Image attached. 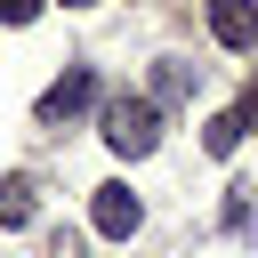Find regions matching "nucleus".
Returning <instances> with one entry per match:
<instances>
[{
    "label": "nucleus",
    "mask_w": 258,
    "mask_h": 258,
    "mask_svg": "<svg viewBox=\"0 0 258 258\" xmlns=\"http://www.w3.org/2000/svg\"><path fill=\"white\" fill-rule=\"evenodd\" d=\"M97 129H105V145H113L121 161H145V153L161 145V97H105Z\"/></svg>",
    "instance_id": "nucleus-1"
},
{
    "label": "nucleus",
    "mask_w": 258,
    "mask_h": 258,
    "mask_svg": "<svg viewBox=\"0 0 258 258\" xmlns=\"http://www.w3.org/2000/svg\"><path fill=\"white\" fill-rule=\"evenodd\" d=\"M89 105H97V73H89V64H73L64 81H48V89H40L32 121H40V129H64V121H73V113H89Z\"/></svg>",
    "instance_id": "nucleus-2"
},
{
    "label": "nucleus",
    "mask_w": 258,
    "mask_h": 258,
    "mask_svg": "<svg viewBox=\"0 0 258 258\" xmlns=\"http://www.w3.org/2000/svg\"><path fill=\"white\" fill-rule=\"evenodd\" d=\"M89 218H97V234H113V242H129V234L145 226V202H137L129 185H97V210H89Z\"/></svg>",
    "instance_id": "nucleus-3"
},
{
    "label": "nucleus",
    "mask_w": 258,
    "mask_h": 258,
    "mask_svg": "<svg viewBox=\"0 0 258 258\" xmlns=\"http://www.w3.org/2000/svg\"><path fill=\"white\" fill-rule=\"evenodd\" d=\"M218 48H258V0H210Z\"/></svg>",
    "instance_id": "nucleus-4"
},
{
    "label": "nucleus",
    "mask_w": 258,
    "mask_h": 258,
    "mask_svg": "<svg viewBox=\"0 0 258 258\" xmlns=\"http://www.w3.org/2000/svg\"><path fill=\"white\" fill-rule=\"evenodd\" d=\"M32 218H40L32 177H0V226H32Z\"/></svg>",
    "instance_id": "nucleus-5"
},
{
    "label": "nucleus",
    "mask_w": 258,
    "mask_h": 258,
    "mask_svg": "<svg viewBox=\"0 0 258 258\" xmlns=\"http://www.w3.org/2000/svg\"><path fill=\"white\" fill-rule=\"evenodd\" d=\"M185 89H194V64H185V56H161V73H153V97L169 105V97H185Z\"/></svg>",
    "instance_id": "nucleus-6"
},
{
    "label": "nucleus",
    "mask_w": 258,
    "mask_h": 258,
    "mask_svg": "<svg viewBox=\"0 0 258 258\" xmlns=\"http://www.w3.org/2000/svg\"><path fill=\"white\" fill-rule=\"evenodd\" d=\"M202 145H210V153L226 161V153L242 145V113H210V129H202Z\"/></svg>",
    "instance_id": "nucleus-7"
},
{
    "label": "nucleus",
    "mask_w": 258,
    "mask_h": 258,
    "mask_svg": "<svg viewBox=\"0 0 258 258\" xmlns=\"http://www.w3.org/2000/svg\"><path fill=\"white\" fill-rule=\"evenodd\" d=\"M40 8H48V0H0V24H32Z\"/></svg>",
    "instance_id": "nucleus-8"
},
{
    "label": "nucleus",
    "mask_w": 258,
    "mask_h": 258,
    "mask_svg": "<svg viewBox=\"0 0 258 258\" xmlns=\"http://www.w3.org/2000/svg\"><path fill=\"white\" fill-rule=\"evenodd\" d=\"M48 258H89V250H81V234H56V242H48Z\"/></svg>",
    "instance_id": "nucleus-9"
},
{
    "label": "nucleus",
    "mask_w": 258,
    "mask_h": 258,
    "mask_svg": "<svg viewBox=\"0 0 258 258\" xmlns=\"http://www.w3.org/2000/svg\"><path fill=\"white\" fill-rule=\"evenodd\" d=\"M234 113H242V129H258V81H250V97H242Z\"/></svg>",
    "instance_id": "nucleus-10"
},
{
    "label": "nucleus",
    "mask_w": 258,
    "mask_h": 258,
    "mask_svg": "<svg viewBox=\"0 0 258 258\" xmlns=\"http://www.w3.org/2000/svg\"><path fill=\"white\" fill-rule=\"evenodd\" d=\"M64 8H97V0H64Z\"/></svg>",
    "instance_id": "nucleus-11"
}]
</instances>
